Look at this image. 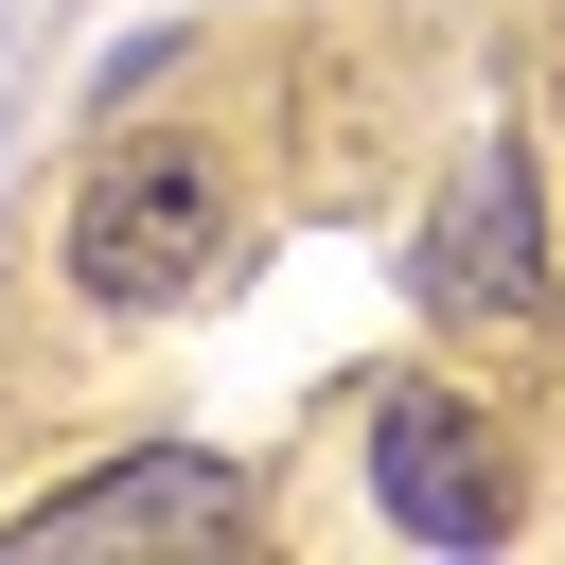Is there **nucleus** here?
<instances>
[{
    "label": "nucleus",
    "instance_id": "1",
    "mask_svg": "<svg viewBox=\"0 0 565 565\" xmlns=\"http://www.w3.org/2000/svg\"><path fill=\"white\" fill-rule=\"evenodd\" d=\"M230 265V159L212 141H124V159H88V194H71V300H194Z\"/></svg>",
    "mask_w": 565,
    "mask_h": 565
},
{
    "label": "nucleus",
    "instance_id": "2",
    "mask_svg": "<svg viewBox=\"0 0 565 565\" xmlns=\"http://www.w3.org/2000/svg\"><path fill=\"white\" fill-rule=\"evenodd\" d=\"M459 335H530V300H547V230H530V141H477L459 159V194L424 212V265H406Z\"/></svg>",
    "mask_w": 565,
    "mask_h": 565
},
{
    "label": "nucleus",
    "instance_id": "3",
    "mask_svg": "<svg viewBox=\"0 0 565 565\" xmlns=\"http://www.w3.org/2000/svg\"><path fill=\"white\" fill-rule=\"evenodd\" d=\"M265 530V494L230 477V459H124V477H71V494H35L18 512V547H247Z\"/></svg>",
    "mask_w": 565,
    "mask_h": 565
},
{
    "label": "nucleus",
    "instance_id": "4",
    "mask_svg": "<svg viewBox=\"0 0 565 565\" xmlns=\"http://www.w3.org/2000/svg\"><path fill=\"white\" fill-rule=\"evenodd\" d=\"M371 494H388V530H424V547H494V530H512V494H494V459H477V406H441V388H388V406H371Z\"/></svg>",
    "mask_w": 565,
    "mask_h": 565
}]
</instances>
